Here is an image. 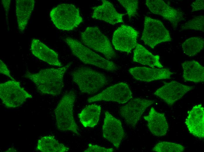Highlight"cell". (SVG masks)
<instances>
[{"label": "cell", "instance_id": "1", "mask_svg": "<svg viewBox=\"0 0 204 152\" xmlns=\"http://www.w3.org/2000/svg\"><path fill=\"white\" fill-rule=\"evenodd\" d=\"M70 63L64 67L42 69L35 73L26 72L24 77L31 81L42 94L55 96L59 95L64 87V76L71 66Z\"/></svg>", "mask_w": 204, "mask_h": 152}, {"label": "cell", "instance_id": "2", "mask_svg": "<svg viewBox=\"0 0 204 152\" xmlns=\"http://www.w3.org/2000/svg\"><path fill=\"white\" fill-rule=\"evenodd\" d=\"M76 99L75 93L71 90L62 98L54 110L57 129L70 131L79 136L78 126L74 117L73 107Z\"/></svg>", "mask_w": 204, "mask_h": 152}, {"label": "cell", "instance_id": "3", "mask_svg": "<svg viewBox=\"0 0 204 152\" xmlns=\"http://www.w3.org/2000/svg\"><path fill=\"white\" fill-rule=\"evenodd\" d=\"M50 15L56 27L64 31L72 30L83 21L79 9L72 4L58 5L51 10Z\"/></svg>", "mask_w": 204, "mask_h": 152}, {"label": "cell", "instance_id": "4", "mask_svg": "<svg viewBox=\"0 0 204 152\" xmlns=\"http://www.w3.org/2000/svg\"><path fill=\"white\" fill-rule=\"evenodd\" d=\"M73 81L82 92L89 94L96 93L108 82L102 73L86 67L79 68L71 73Z\"/></svg>", "mask_w": 204, "mask_h": 152}, {"label": "cell", "instance_id": "5", "mask_svg": "<svg viewBox=\"0 0 204 152\" xmlns=\"http://www.w3.org/2000/svg\"><path fill=\"white\" fill-rule=\"evenodd\" d=\"M65 41L72 54L83 63L94 65L108 71H113L118 69L112 61L101 57L78 40L67 37Z\"/></svg>", "mask_w": 204, "mask_h": 152}, {"label": "cell", "instance_id": "6", "mask_svg": "<svg viewBox=\"0 0 204 152\" xmlns=\"http://www.w3.org/2000/svg\"><path fill=\"white\" fill-rule=\"evenodd\" d=\"M83 44L102 53L108 59L115 58L116 54L108 38L96 27H88L81 33Z\"/></svg>", "mask_w": 204, "mask_h": 152}, {"label": "cell", "instance_id": "7", "mask_svg": "<svg viewBox=\"0 0 204 152\" xmlns=\"http://www.w3.org/2000/svg\"><path fill=\"white\" fill-rule=\"evenodd\" d=\"M0 97L5 106L12 108L21 106L32 96L21 86L19 82L11 80L0 84Z\"/></svg>", "mask_w": 204, "mask_h": 152}, {"label": "cell", "instance_id": "8", "mask_svg": "<svg viewBox=\"0 0 204 152\" xmlns=\"http://www.w3.org/2000/svg\"><path fill=\"white\" fill-rule=\"evenodd\" d=\"M141 39L153 49L161 43L171 40L169 32L160 21L145 16Z\"/></svg>", "mask_w": 204, "mask_h": 152}, {"label": "cell", "instance_id": "9", "mask_svg": "<svg viewBox=\"0 0 204 152\" xmlns=\"http://www.w3.org/2000/svg\"><path fill=\"white\" fill-rule=\"evenodd\" d=\"M132 98V93L129 85L125 82H121L107 87L98 94L89 98L88 101L91 103L111 101L123 104Z\"/></svg>", "mask_w": 204, "mask_h": 152}, {"label": "cell", "instance_id": "10", "mask_svg": "<svg viewBox=\"0 0 204 152\" xmlns=\"http://www.w3.org/2000/svg\"><path fill=\"white\" fill-rule=\"evenodd\" d=\"M155 102L140 98L133 99L120 108L119 114L127 124L134 127L146 109Z\"/></svg>", "mask_w": 204, "mask_h": 152}, {"label": "cell", "instance_id": "11", "mask_svg": "<svg viewBox=\"0 0 204 152\" xmlns=\"http://www.w3.org/2000/svg\"><path fill=\"white\" fill-rule=\"evenodd\" d=\"M138 34L139 32L132 27L122 25L113 33V44L116 50L129 53L137 44Z\"/></svg>", "mask_w": 204, "mask_h": 152}, {"label": "cell", "instance_id": "12", "mask_svg": "<svg viewBox=\"0 0 204 152\" xmlns=\"http://www.w3.org/2000/svg\"><path fill=\"white\" fill-rule=\"evenodd\" d=\"M105 116L102 127L103 136L118 149L125 136L122 122L108 111L105 112Z\"/></svg>", "mask_w": 204, "mask_h": 152}, {"label": "cell", "instance_id": "13", "mask_svg": "<svg viewBox=\"0 0 204 152\" xmlns=\"http://www.w3.org/2000/svg\"><path fill=\"white\" fill-rule=\"evenodd\" d=\"M193 88V86L173 81L164 83V85L158 89L154 94L168 105L171 106Z\"/></svg>", "mask_w": 204, "mask_h": 152}, {"label": "cell", "instance_id": "14", "mask_svg": "<svg viewBox=\"0 0 204 152\" xmlns=\"http://www.w3.org/2000/svg\"><path fill=\"white\" fill-rule=\"evenodd\" d=\"M146 4L153 13L160 15L169 21L174 28L178 23L184 20L182 13L165 3L162 0H147Z\"/></svg>", "mask_w": 204, "mask_h": 152}, {"label": "cell", "instance_id": "15", "mask_svg": "<svg viewBox=\"0 0 204 152\" xmlns=\"http://www.w3.org/2000/svg\"><path fill=\"white\" fill-rule=\"evenodd\" d=\"M129 72L136 80L143 82L170 79L173 73L168 68L135 67L130 68Z\"/></svg>", "mask_w": 204, "mask_h": 152}, {"label": "cell", "instance_id": "16", "mask_svg": "<svg viewBox=\"0 0 204 152\" xmlns=\"http://www.w3.org/2000/svg\"><path fill=\"white\" fill-rule=\"evenodd\" d=\"M185 123L189 132L200 139L204 138V108L201 104L194 106L188 112Z\"/></svg>", "mask_w": 204, "mask_h": 152}, {"label": "cell", "instance_id": "17", "mask_svg": "<svg viewBox=\"0 0 204 152\" xmlns=\"http://www.w3.org/2000/svg\"><path fill=\"white\" fill-rule=\"evenodd\" d=\"M101 1V5L93 8L92 18L113 25L124 22L123 18L125 14L118 13L113 4L109 1L106 0H102Z\"/></svg>", "mask_w": 204, "mask_h": 152}, {"label": "cell", "instance_id": "18", "mask_svg": "<svg viewBox=\"0 0 204 152\" xmlns=\"http://www.w3.org/2000/svg\"><path fill=\"white\" fill-rule=\"evenodd\" d=\"M30 50L35 57L50 65L60 67L62 66L58 54L38 39L32 40Z\"/></svg>", "mask_w": 204, "mask_h": 152}, {"label": "cell", "instance_id": "19", "mask_svg": "<svg viewBox=\"0 0 204 152\" xmlns=\"http://www.w3.org/2000/svg\"><path fill=\"white\" fill-rule=\"evenodd\" d=\"M143 118L147 121V127L153 135L160 137L166 134L168 124L164 113L157 111L152 107L148 114Z\"/></svg>", "mask_w": 204, "mask_h": 152}, {"label": "cell", "instance_id": "20", "mask_svg": "<svg viewBox=\"0 0 204 152\" xmlns=\"http://www.w3.org/2000/svg\"><path fill=\"white\" fill-rule=\"evenodd\" d=\"M16 12L18 30L22 32L28 24L35 4L34 0H16Z\"/></svg>", "mask_w": 204, "mask_h": 152}, {"label": "cell", "instance_id": "21", "mask_svg": "<svg viewBox=\"0 0 204 152\" xmlns=\"http://www.w3.org/2000/svg\"><path fill=\"white\" fill-rule=\"evenodd\" d=\"M133 52V61L134 62L152 68H163L164 67L159 61V56L154 55L140 44L137 43Z\"/></svg>", "mask_w": 204, "mask_h": 152}, {"label": "cell", "instance_id": "22", "mask_svg": "<svg viewBox=\"0 0 204 152\" xmlns=\"http://www.w3.org/2000/svg\"><path fill=\"white\" fill-rule=\"evenodd\" d=\"M183 70V77L185 81L195 83L204 81V68L198 61H185L181 64Z\"/></svg>", "mask_w": 204, "mask_h": 152}, {"label": "cell", "instance_id": "23", "mask_svg": "<svg viewBox=\"0 0 204 152\" xmlns=\"http://www.w3.org/2000/svg\"><path fill=\"white\" fill-rule=\"evenodd\" d=\"M101 107L100 106L92 104L83 109L78 114L80 121L85 127H93L98 123Z\"/></svg>", "mask_w": 204, "mask_h": 152}, {"label": "cell", "instance_id": "24", "mask_svg": "<svg viewBox=\"0 0 204 152\" xmlns=\"http://www.w3.org/2000/svg\"><path fill=\"white\" fill-rule=\"evenodd\" d=\"M37 148L42 152H64L69 149L68 147L59 142L51 136H44L40 139L38 141Z\"/></svg>", "mask_w": 204, "mask_h": 152}, {"label": "cell", "instance_id": "25", "mask_svg": "<svg viewBox=\"0 0 204 152\" xmlns=\"http://www.w3.org/2000/svg\"><path fill=\"white\" fill-rule=\"evenodd\" d=\"M204 39L199 37H190L182 44L183 52L187 56L191 57L194 56L199 53L204 48Z\"/></svg>", "mask_w": 204, "mask_h": 152}, {"label": "cell", "instance_id": "26", "mask_svg": "<svg viewBox=\"0 0 204 152\" xmlns=\"http://www.w3.org/2000/svg\"><path fill=\"white\" fill-rule=\"evenodd\" d=\"M184 149V147L181 144L163 141L156 144L152 148V151L157 152H181Z\"/></svg>", "mask_w": 204, "mask_h": 152}, {"label": "cell", "instance_id": "27", "mask_svg": "<svg viewBox=\"0 0 204 152\" xmlns=\"http://www.w3.org/2000/svg\"><path fill=\"white\" fill-rule=\"evenodd\" d=\"M204 16L199 15L189 20L181 26V30L204 31Z\"/></svg>", "mask_w": 204, "mask_h": 152}, {"label": "cell", "instance_id": "28", "mask_svg": "<svg viewBox=\"0 0 204 152\" xmlns=\"http://www.w3.org/2000/svg\"><path fill=\"white\" fill-rule=\"evenodd\" d=\"M126 9L130 19L137 14L138 1L137 0H118Z\"/></svg>", "mask_w": 204, "mask_h": 152}, {"label": "cell", "instance_id": "29", "mask_svg": "<svg viewBox=\"0 0 204 152\" xmlns=\"http://www.w3.org/2000/svg\"><path fill=\"white\" fill-rule=\"evenodd\" d=\"M112 148H107L101 146L96 144H89L87 149L85 152H112L113 151Z\"/></svg>", "mask_w": 204, "mask_h": 152}, {"label": "cell", "instance_id": "30", "mask_svg": "<svg viewBox=\"0 0 204 152\" xmlns=\"http://www.w3.org/2000/svg\"><path fill=\"white\" fill-rule=\"evenodd\" d=\"M204 1L203 0H197L193 2L191 5V12H194L204 9Z\"/></svg>", "mask_w": 204, "mask_h": 152}, {"label": "cell", "instance_id": "31", "mask_svg": "<svg viewBox=\"0 0 204 152\" xmlns=\"http://www.w3.org/2000/svg\"><path fill=\"white\" fill-rule=\"evenodd\" d=\"M0 70L1 73L8 77L11 80H15L11 75L10 71L6 65L1 60H0Z\"/></svg>", "mask_w": 204, "mask_h": 152}, {"label": "cell", "instance_id": "32", "mask_svg": "<svg viewBox=\"0 0 204 152\" xmlns=\"http://www.w3.org/2000/svg\"><path fill=\"white\" fill-rule=\"evenodd\" d=\"M11 2V1L10 0H2L1 1L2 5L5 12L6 22L8 27V16L10 7Z\"/></svg>", "mask_w": 204, "mask_h": 152}]
</instances>
